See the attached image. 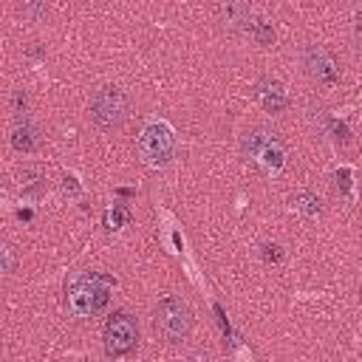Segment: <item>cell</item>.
Here are the masks:
<instances>
[{
	"label": "cell",
	"mask_w": 362,
	"mask_h": 362,
	"mask_svg": "<svg viewBox=\"0 0 362 362\" xmlns=\"http://www.w3.org/2000/svg\"><path fill=\"white\" fill-rule=\"evenodd\" d=\"M328 127H331V133H334L337 141H348V127L342 122H328Z\"/></svg>",
	"instance_id": "e0dca14e"
},
{
	"label": "cell",
	"mask_w": 362,
	"mask_h": 362,
	"mask_svg": "<svg viewBox=\"0 0 362 362\" xmlns=\"http://www.w3.org/2000/svg\"><path fill=\"white\" fill-rule=\"evenodd\" d=\"M291 206L300 209V212H305V215H320V212H322V201H320V195H314V192H308V189L297 192V195L291 198Z\"/></svg>",
	"instance_id": "8fae6325"
},
{
	"label": "cell",
	"mask_w": 362,
	"mask_h": 362,
	"mask_svg": "<svg viewBox=\"0 0 362 362\" xmlns=\"http://www.w3.org/2000/svg\"><path fill=\"white\" fill-rule=\"evenodd\" d=\"M17 187H20V192L25 198H37V195L45 192V175L40 170H23L17 175Z\"/></svg>",
	"instance_id": "ba28073f"
},
{
	"label": "cell",
	"mask_w": 362,
	"mask_h": 362,
	"mask_svg": "<svg viewBox=\"0 0 362 362\" xmlns=\"http://www.w3.org/2000/svg\"><path fill=\"white\" fill-rule=\"evenodd\" d=\"M221 17L226 25H246L249 23L246 0H221Z\"/></svg>",
	"instance_id": "9c48e42d"
},
{
	"label": "cell",
	"mask_w": 362,
	"mask_h": 362,
	"mask_svg": "<svg viewBox=\"0 0 362 362\" xmlns=\"http://www.w3.org/2000/svg\"><path fill=\"white\" fill-rule=\"evenodd\" d=\"M127 221V212L124 209H113V223H124Z\"/></svg>",
	"instance_id": "ffe728a7"
},
{
	"label": "cell",
	"mask_w": 362,
	"mask_h": 362,
	"mask_svg": "<svg viewBox=\"0 0 362 362\" xmlns=\"http://www.w3.org/2000/svg\"><path fill=\"white\" fill-rule=\"evenodd\" d=\"M337 184L342 187V192H348L351 189V170H339L337 173Z\"/></svg>",
	"instance_id": "ac0fdd59"
},
{
	"label": "cell",
	"mask_w": 362,
	"mask_h": 362,
	"mask_svg": "<svg viewBox=\"0 0 362 362\" xmlns=\"http://www.w3.org/2000/svg\"><path fill=\"white\" fill-rule=\"evenodd\" d=\"M303 65H305V74L317 82H337V65L334 59L328 57V51L311 45L305 48V57H303Z\"/></svg>",
	"instance_id": "8992f818"
},
{
	"label": "cell",
	"mask_w": 362,
	"mask_h": 362,
	"mask_svg": "<svg viewBox=\"0 0 362 362\" xmlns=\"http://www.w3.org/2000/svg\"><path fill=\"white\" fill-rule=\"evenodd\" d=\"M90 116L102 130H116L127 119V96L124 90L105 85L90 96Z\"/></svg>",
	"instance_id": "3957f363"
},
{
	"label": "cell",
	"mask_w": 362,
	"mask_h": 362,
	"mask_svg": "<svg viewBox=\"0 0 362 362\" xmlns=\"http://www.w3.org/2000/svg\"><path fill=\"white\" fill-rule=\"evenodd\" d=\"M255 99L260 102V107H263L266 113H280V110L288 105V96H286L283 85L274 82V79H263V82L255 88Z\"/></svg>",
	"instance_id": "52a82bcc"
},
{
	"label": "cell",
	"mask_w": 362,
	"mask_h": 362,
	"mask_svg": "<svg viewBox=\"0 0 362 362\" xmlns=\"http://www.w3.org/2000/svg\"><path fill=\"white\" fill-rule=\"evenodd\" d=\"M11 147L20 150V153H31L37 147V139H34V130L28 124H17L11 130Z\"/></svg>",
	"instance_id": "30bf717a"
},
{
	"label": "cell",
	"mask_w": 362,
	"mask_h": 362,
	"mask_svg": "<svg viewBox=\"0 0 362 362\" xmlns=\"http://www.w3.org/2000/svg\"><path fill=\"white\" fill-rule=\"evenodd\" d=\"M257 158L266 164V170H280V167H283V150H280L274 141H269V144L257 153Z\"/></svg>",
	"instance_id": "7c38bea8"
},
{
	"label": "cell",
	"mask_w": 362,
	"mask_h": 362,
	"mask_svg": "<svg viewBox=\"0 0 362 362\" xmlns=\"http://www.w3.org/2000/svg\"><path fill=\"white\" fill-rule=\"evenodd\" d=\"M110 286H113V280L107 274H99V272L79 274L68 288V308L76 317H90V314L102 311L110 300Z\"/></svg>",
	"instance_id": "6da1fadb"
},
{
	"label": "cell",
	"mask_w": 362,
	"mask_h": 362,
	"mask_svg": "<svg viewBox=\"0 0 362 362\" xmlns=\"http://www.w3.org/2000/svg\"><path fill=\"white\" fill-rule=\"evenodd\" d=\"M246 31H249L260 45H272V42H274L272 25H266V23H260V20H249V23H246Z\"/></svg>",
	"instance_id": "4fadbf2b"
},
{
	"label": "cell",
	"mask_w": 362,
	"mask_h": 362,
	"mask_svg": "<svg viewBox=\"0 0 362 362\" xmlns=\"http://www.w3.org/2000/svg\"><path fill=\"white\" fill-rule=\"evenodd\" d=\"M105 354L107 356H124L136 348L139 339V322L127 311H116L105 322Z\"/></svg>",
	"instance_id": "277c9868"
},
{
	"label": "cell",
	"mask_w": 362,
	"mask_h": 362,
	"mask_svg": "<svg viewBox=\"0 0 362 362\" xmlns=\"http://www.w3.org/2000/svg\"><path fill=\"white\" fill-rule=\"evenodd\" d=\"M173 150H175V139H173V130L164 122H150L141 130V136H139V153H141L144 161L164 164V161H170Z\"/></svg>",
	"instance_id": "5b68a950"
},
{
	"label": "cell",
	"mask_w": 362,
	"mask_h": 362,
	"mask_svg": "<svg viewBox=\"0 0 362 362\" xmlns=\"http://www.w3.org/2000/svg\"><path fill=\"white\" fill-rule=\"evenodd\" d=\"M62 189H65V192H71V195H76V192H79L76 178H71V175H68V178H62Z\"/></svg>",
	"instance_id": "d6986e66"
},
{
	"label": "cell",
	"mask_w": 362,
	"mask_h": 362,
	"mask_svg": "<svg viewBox=\"0 0 362 362\" xmlns=\"http://www.w3.org/2000/svg\"><path fill=\"white\" fill-rule=\"evenodd\" d=\"M263 260H269V263H280V260H283V249H280L277 243L263 246Z\"/></svg>",
	"instance_id": "2e32d148"
},
{
	"label": "cell",
	"mask_w": 362,
	"mask_h": 362,
	"mask_svg": "<svg viewBox=\"0 0 362 362\" xmlns=\"http://www.w3.org/2000/svg\"><path fill=\"white\" fill-rule=\"evenodd\" d=\"M48 8V0H20V11L28 17V20H40Z\"/></svg>",
	"instance_id": "5bb4252c"
},
{
	"label": "cell",
	"mask_w": 362,
	"mask_h": 362,
	"mask_svg": "<svg viewBox=\"0 0 362 362\" xmlns=\"http://www.w3.org/2000/svg\"><path fill=\"white\" fill-rule=\"evenodd\" d=\"M17 266V255L8 243H0V274H8Z\"/></svg>",
	"instance_id": "9a60e30c"
},
{
	"label": "cell",
	"mask_w": 362,
	"mask_h": 362,
	"mask_svg": "<svg viewBox=\"0 0 362 362\" xmlns=\"http://www.w3.org/2000/svg\"><path fill=\"white\" fill-rule=\"evenodd\" d=\"M156 328L167 342H181L192 328V311L175 294H167L156 305Z\"/></svg>",
	"instance_id": "7a4b0ae2"
}]
</instances>
